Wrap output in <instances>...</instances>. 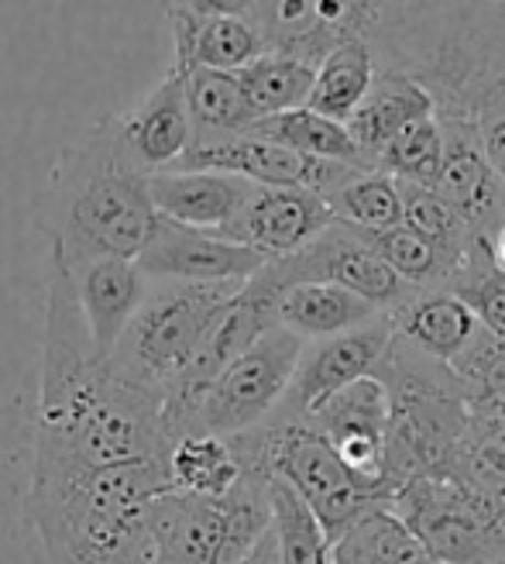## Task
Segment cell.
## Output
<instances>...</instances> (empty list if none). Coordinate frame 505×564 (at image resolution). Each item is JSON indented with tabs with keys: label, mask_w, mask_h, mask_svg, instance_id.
I'll return each mask as SVG.
<instances>
[{
	"label": "cell",
	"mask_w": 505,
	"mask_h": 564,
	"mask_svg": "<svg viewBox=\"0 0 505 564\" xmlns=\"http://www.w3.org/2000/svg\"><path fill=\"white\" fill-rule=\"evenodd\" d=\"M255 183L231 173H207V169H168L149 180L152 204L158 217L183 224L193 231L220 235L255 196Z\"/></svg>",
	"instance_id": "44dd1931"
},
{
	"label": "cell",
	"mask_w": 505,
	"mask_h": 564,
	"mask_svg": "<svg viewBox=\"0 0 505 564\" xmlns=\"http://www.w3.org/2000/svg\"><path fill=\"white\" fill-rule=\"evenodd\" d=\"M461 379L471 413L479 416H505V341L482 327L474 345L451 365Z\"/></svg>",
	"instance_id": "e575fe53"
},
{
	"label": "cell",
	"mask_w": 505,
	"mask_h": 564,
	"mask_svg": "<svg viewBox=\"0 0 505 564\" xmlns=\"http://www.w3.org/2000/svg\"><path fill=\"white\" fill-rule=\"evenodd\" d=\"M262 447V465L310 506L320 520L330 547L375 506H388L337 458L330 441L306 416H272L255 431Z\"/></svg>",
	"instance_id": "9c48e42d"
},
{
	"label": "cell",
	"mask_w": 505,
	"mask_h": 564,
	"mask_svg": "<svg viewBox=\"0 0 505 564\" xmlns=\"http://www.w3.org/2000/svg\"><path fill=\"white\" fill-rule=\"evenodd\" d=\"M238 79H241L251 110H255V118L265 121V118L289 115V110L310 107L317 66L293 59V55H283V52H265L262 59L244 66Z\"/></svg>",
	"instance_id": "83f0119b"
},
{
	"label": "cell",
	"mask_w": 505,
	"mask_h": 564,
	"mask_svg": "<svg viewBox=\"0 0 505 564\" xmlns=\"http://www.w3.org/2000/svg\"><path fill=\"white\" fill-rule=\"evenodd\" d=\"M333 224L337 217L320 193L259 186L248 207L220 231V238L259 251L268 262H283L323 238Z\"/></svg>",
	"instance_id": "e0dca14e"
},
{
	"label": "cell",
	"mask_w": 505,
	"mask_h": 564,
	"mask_svg": "<svg viewBox=\"0 0 505 564\" xmlns=\"http://www.w3.org/2000/svg\"><path fill=\"white\" fill-rule=\"evenodd\" d=\"M443 159H447L443 128L437 118H427V121H416L413 128H406L396 141H392L375 169L403 186L437 189L440 173H443Z\"/></svg>",
	"instance_id": "d6a6232c"
},
{
	"label": "cell",
	"mask_w": 505,
	"mask_h": 564,
	"mask_svg": "<svg viewBox=\"0 0 505 564\" xmlns=\"http://www.w3.org/2000/svg\"><path fill=\"white\" fill-rule=\"evenodd\" d=\"M303 351V337L286 327H272L238 361H231L200 397L183 406H168L176 434L241 437L265 427L289 397Z\"/></svg>",
	"instance_id": "ba28073f"
},
{
	"label": "cell",
	"mask_w": 505,
	"mask_h": 564,
	"mask_svg": "<svg viewBox=\"0 0 505 564\" xmlns=\"http://www.w3.org/2000/svg\"><path fill=\"white\" fill-rule=\"evenodd\" d=\"M447 293L461 296L479 314L482 327L505 341V272L495 262L488 241H479L461 259L451 282H447Z\"/></svg>",
	"instance_id": "836d02e7"
},
{
	"label": "cell",
	"mask_w": 505,
	"mask_h": 564,
	"mask_svg": "<svg viewBox=\"0 0 505 564\" xmlns=\"http://www.w3.org/2000/svg\"><path fill=\"white\" fill-rule=\"evenodd\" d=\"M262 275L278 293L289 286H303V282H337V286L375 303L385 314L399 310L419 293L378 256L369 245V238L341 228V224H333L323 238H317L310 248H303L299 256L268 262Z\"/></svg>",
	"instance_id": "8fae6325"
},
{
	"label": "cell",
	"mask_w": 505,
	"mask_h": 564,
	"mask_svg": "<svg viewBox=\"0 0 505 564\" xmlns=\"http://www.w3.org/2000/svg\"><path fill=\"white\" fill-rule=\"evenodd\" d=\"M179 434L168 400L100 361L83 324L73 272L48 256L45 341L35 406V471L168 465Z\"/></svg>",
	"instance_id": "6da1fadb"
},
{
	"label": "cell",
	"mask_w": 505,
	"mask_h": 564,
	"mask_svg": "<svg viewBox=\"0 0 505 564\" xmlns=\"http://www.w3.org/2000/svg\"><path fill=\"white\" fill-rule=\"evenodd\" d=\"M375 376L388 389L385 482L396 496L427 475H447L471 427V403L451 365H443L396 334Z\"/></svg>",
	"instance_id": "5b68a950"
},
{
	"label": "cell",
	"mask_w": 505,
	"mask_h": 564,
	"mask_svg": "<svg viewBox=\"0 0 505 564\" xmlns=\"http://www.w3.org/2000/svg\"><path fill=\"white\" fill-rule=\"evenodd\" d=\"M165 492L168 465L32 471L21 517L48 564H149V510Z\"/></svg>",
	"instance_id": "277c9868"
},
{
	"label": "cell",
	"mask_w": 505,
	"mask_h": 564,
	"mask_svg": "<svg viewBox=\"0 0 505 564\" xmlns=\"http://www.w3.org/2000/svg\"><path fill=\"white\" fill-rule=\"evenodd\" d=\"M275 314L278 327H286L296 337H303L306 345H314L369 324L378 314H385V310L344 286H337V282H303V286H289L278 293Z\"/></svg>",
	"instance_id": "cb8c5ba5"
},
{
	"label": "cell",
	"mask_w": 505,
	"mask_h": 564,
	"mask_svg": "<svg viewBox=\"0 0 505 564\" xmlns=\"http://www.w3.org/2000/svg\"><path fill=\"white\" fill-rule=\"evenodd\" d=\"M369 42L378 73L413 76L440 121H474L505 90V4H382Z\"/></svg>",
	"instance_id": "3957f363"
},
{
	"label": "cell",
	"mask_w": 505,
	"mask_h": 564,
	"mask_svg": "<svg viewBox=\"0 0 505 564\" xmlns=\"http://www.w3.org/2000/svg\"><path fill=\"white\" fill-rule=\"evenodd\" d=\"M121 149L145 176L176 169L193 149V118L186 104V79L176 66L158 79V87L128 115H114Z\"/></svg>",
	"instance_id": "ac0fdd59"
},
{
	"label": "cell",
	"mask_w": 505,
	"mask_h": 564,
	"mask_svg": "<svg viewBox=\"0 0 505 564\" xmlns=\"http://www.w3.org/2000/svg\"><path fill=\"white\" fill-rule=\"evenodd\" d=\"M330 441L337 458L358 478L364 489L392 502V489L385 482V455H388V389L378 376H369L344 392H337L320 410L306 416Z\"/></svg>",
	"instance_id": "4fadbf2b"
},
{
	"label": "cell",
	"mask_w": 505,
	"mask_h": 564,
	"mask_svg": "<svg viewBox=\"0 0 505 564\" xmlns=\"http://www.w3.org/2000/svg\"><path fill=\"white\" fill-rule=\"evenodd\" d=\"M440 128L447 159L437 193L458 210V217L474 235L492 245L495 231L505 224V183L485 159L479 124L464 118H443Z\"/></svg>",
	"instance_id": "d6986e66"
},
{
	"label": "cell",
	"mask_w": 505,
	"mask_h": 564,
	"mask_svg": "<svg viewBox=\"0 0 505 564\" xmlns=\"http://www.w3.org/2000/svg\"><path fill=\"white\" fill-rule=\"evenodd\" d=\"M388 510L443 564L505 561V499L482 496L447 475H427L392 496Z\"/></svg>",
	"instance_id": "30bf717a"
},
{
	"label": "cell",
	"mask_w": 505,
	"mask_h": 564,
	"mask_svg": "<svg viewBox=\"0 0 505 564\" xmlns=\"http://www.w3.org/2000/svg\"><path fill=\"white\" fill-rule=\"evenodd\" d=\"M392 341H396V321H392V314H378L375 321L348 334L306 345L289 397L275 416H310L337 392L375 376Z\"/></svg>",
	"instance_id": "5bb4252c"
},
{
	"label": "cell",
	"mask_w": 505,
	"mask_h": 564,
	"mask_svg": "<svg viewBox=\"0 0 505 564\" xmlns=\"http://www.w3.org/2000/svg\"><path fill=\"white\" fill-rule=\"evenodd\" d=\"M327 204L337 224L361 238H378L403 228V186L378 169L354 176L348 186L327 196Z\"/></svg>",
	"instance_id": "f1b7e54d"
},
{
	"label": "cell",
	"mask_w": 505,
	"mask_h": 564,
	"mask_svg": "<svg viewBox=\"0 0 505 564\" xmlns=\"http://www.w3.org/2000/svg\"><path fill=\"white\" fill-rule=\"evenodd\" d=\"M248 134L268 138V141H275V145H286L293 152L314 155V159H323V162H344V165L372 169L369 162H364L361 149L354 145L348 124H337V121L317 115V110H310V107L289 110V115H278V118H265Z\"/></svg>",
	"instance_id": "f546056e"
},
{
	"label": "cell",
	"mask_w": 505,
	"mask_h": 564,
	"mask_svg": "<svg viewBox=\"0 0 505 564\" xmlns=\"http://www.w3.org/2000/svg\"><path fill=\"white\" fill-rule=\"evenodd\" d=\"M138 265L155 282H186V286H248L262 275L268 259L244 245H234L210 231H193L183 224H158L155 238L142 251Z\"/></svg>",
	"instance_id": "9a60e30c"
},
{
	"label": "cell",
	"mask_w": 505,
	"mask_h": 564,
	"mask_svg": "<svg viewBox=\"0 0 505 564\" xmlns=\"http://www.w3.org/2000/svg\"><path fill=\"white\" fill-rule=\"evenodd\" d=\"M492 256H495V262L505 272V224H502V228L495 231V238H492Z\"/></svg>",
	"instance_id": "74e56055"
},
{
	"label": "cell",
	"mask_w": 505,
	"mask_h": 564,
	"mask_svg": "<svg viewBox=\"0 0 505 564\" xmlns=\"http://www.w3.org/2000/svg\"><path fill=\"white\" fill-rule=\"evenodd\" d=\"M392 321H396V334L403 341L443 365H454L482 334L479 314L447 290L416 293L409 303L392 310Z\"/></svg>",
	"instance_id": "603a6c76"
},
{
	"label": "cell",
	"mask_w": 505,
	"mask_h": 564,
	"mask_svg": "<svg viewBox=\"0 0 505 564\" xmlns=\"http://www.w3.org/2000/svg\"><path fill=\"white\" fill-rule=\"evenodd\" d=\"M73 286L94 351L100 361H110L134 317L142 314L152 293V279L134 259H100L76 269Z\"/></svg>",
	"instance_id": "ffe728a7"
},
{
	"label": "cell",
	"mask_w": 505,
	"mask_h": 564,
	"mask_svg": "<svg viewBox=\"0 0 505 564\" xmlns=\"http://www.w3.org/2000/svg\"><path fill=\"white\" fill-rule=\"evenodd\" d=\"M244 564H283L278 561V544H275V530H268V538L255 547V554H251Z\"/></svg>",
	"instance_id": "8d00e7d4"
},
{
	"label": "cell",
	"mask_w": 505,
	"mask_h": 564,
	"mask_svg": "<svg viewBox=\"0 0 505 564\" xmlns=\"http://www.w3.org/2000/svg\"><path fill=\"white\" fill-rule=\"evenodd\" d=\"M502 564H505V561H502Z\"/></svg>",
	"instance_id": "f35d334b"
},
{
	"label": "cell",
	"mask_w": 505,
	"mask_h": 564,
	"mask_svg": "<svg viewBox=\"0 0 505 564\" xmlns=\"http://www.w3.org/2000/svg\"><path fill=\"white\" fill-rule=\"evenodd\" d=\"M447 478L482 496L505 499V416H471Z\"/></svg>",
	"instance_id": "4dcf8cb0"
},
{
	"label": "cell",
	"mask_w": 505,
	"mask_h": 564,
	"mask_svg": "<svg viewBox=\"0 0 505 564\" xmlns=\"http://www.w3.org/2000/svg\"><path fill=\"white\" fill-rule=\"evenodd\" d=\"M333 564H443L430 547L388 510L375 506L341 541L333 544Z\"/></svg>",
	"instance_id": "4316f807"
},
{
	"label": "cell",
	"mask_w": 505,
	"mask_h": 564,
	"mask_svg": "<svg viewBox=\"0 0 505 564\" xmlns=\"http://www.w3.org/2000/svg\"><path fill=\"white\" fill-rule=\"evenodd\" d=\"M186 79V104H189V118H193V145L200 141H220V138H234L248 134L259 124L255 110H251L244 87L238 73H223V69H179Z\"/></svg>",
	"instance_id": "d4e9b609"
},
{
	"label": "cell",
	"mask_w": 505,
	"mask_h": 564,
	"mask_svg": "<svg viewBox=\"0 0 505 564\" xmlns=\"http://www.w3.org/2000/svg\"><path fill=\"white\" fill-rule=\"evenodd\" d=\"M403 228L430 241L440 256L454 262V269L461 265V259L474 245L485 241L468 228V224L458 217V210L447 204L437 189H424V186H403Z\"/></svg>",
	"instance_id": "1f68e13d"
},
{
	"label": "cell",
	"mask_w": 505,
	"mask_h": 564,
	"mask_svg": "<svg viewBox=\"0 0 505 564\" xmlns=\"http://www.w3.org/2000/svg\"><path fill=\"white\" fill-rule=\"evenodd\" d=\"M241 290L244 286L158 282L110 358L114 372L168 400L193 369L196 355L204 351L223 310Z\"/></svg>",
	"instance_id": "52a82bcc"
},
{
	"label": "cell",
	"mask_w": 505,
	"mask_h": 564,
	"mask_svg": "<svg viewBox=\"0 0 505 564\" xmlns=\"http://www.w3.org/2000/svg\"><path fill=\"white\" fill-rule=\"evenodd\" d=\"M272 530L268 475L231 496L165 492L149 510V564H244Z\"/></svg>",
	"instance_id": "8992f818"
},
{
	"label": "cell",
	"mask_w": 505,
	"mask_h": 564,
	"mask_svg": "<svg viewBox=\"0 0 505 564\" xmlns=\"http://www.w3.org/2000/svg\"><path fill=\"white\" fill-rule=\"evenodd\" d=\"M176 69L241 73L268 52L251 4H168Z\"/></svg>",
	"instance_id": "2e32d148"
},
{
	"label": "cell",
	"mask_w": 505,
	"mask_h": 564,
	"mask_svg": "<svg viewBox=\"0 0 505 564\" xmlns=\"http://www.w3.org/2000/svg\"><path fill=\"white\" fill-rule=\"evenodd\" d=\"M433 115H437L433 97L419 87L413 76L378 73L372 94L364 97L358 115L348 121V131L354 138V145L361 149L364 162L375 169L392 141H396L406 128H413L416 121H427Z\"/></svg>",
	"instance_id": "7402d4cb"
},
{
	"label": "cell",
	"mask_w": 505,
	"mask_h": 564,
	"mask_svg": "<svg viewBox=\"0 0 505 564\" xmlns=\"http://www.w3.org/2000/svg\"><path fill=\"white\" fill-rule=\"evenodd\" d=\"M375 79H378V59H375V48L369 39H354V42L337 45L317 66L310 110H317V115H323L337 124H348L358 115L364 97L372 94Z\"/></svg>",
	"instance_id": "484cf974"
},
{
	"label": "cell",
	"mask_w": 505,
	"mask_h": 564,
	"mask_svg": "<svg viewBox=\"0 0 505 564\" xmlns=\"http://www.w3.org/2000/svg\"><path fill=\"white\" fill-rule=\"evenodd\" d=\"M369 245L419 293L447 290V282H451V275H454V262L447 256H440L430 241L413 235L409 228H396L388 235L369 238Z\"/></svg>",
	"instance_id": "d590c367"
},
{
	"label": "cell",
	"mask_w": 505,
	"mask_h": 564,
	"mask_svg": "<svg viewBox=\"0 0 505 564\" xmlns=\"http://www.w3.org/2000/svg\"><path fill=\"white\" fill-rule=\"evenodd\" d=\"M149 180L124 155L114 115L100 118L76 145L63 149L48 176V256L69 272L100 259H142L162 224Z\"/></svg>",
	"instance_id": "7a4b0ae2"
},
{
	"label": "cell",
	"mask_w": 505,
	"mask_h": 564,
	"mask_svg": "<svg viewBox=\"0 0 505 564\" xmlns=\"http://www.w3.org/2000/svg\"><path fill=\"white\" fill-rule=\"evenodd\" d=\"M176 169H207V173H231L265 189H310L323 200L354 176L369 173L361 165L323 162L314 155L293 152L286 145H275L259 134H234L220 141H200L186 152Z\"/></svg>",
	"instance_id": "7c38bea8"
}]
</instances>
